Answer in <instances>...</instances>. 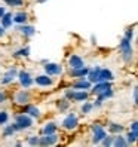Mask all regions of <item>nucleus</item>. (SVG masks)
I'll use <instances>...</instances> for the list:
<instances>
[{"label": "nucleus", "mask_w": 138, "mask_h": 147, "mask_svg": "<svg viewBox=\"0 0 138 147\" xmlns=\"http://www.w3.org/2000/svg\"><path fill=\"white\" fill-rule=\"evenodd\" d=\"M111 95H113V92H111L110 89H107V91H104V92H101V94H100V98H98V101H97V106H100L101 101L104 100V98H110Z\"/></svg>", "instance_id": "aec40b11"}, {"label": "nucleus", "mask_w": 138, "mask_h": 147, "mask_svg": "<svg viewBox=\"0 0 138 147\" xmlns=\"http://www.w3.org/2000/svg\"><path fill=\"white\" fill-rule=\"evenodd\" d=\"M107 89H111L110 82L108 80H102V82H97V85H95V88L92 89V92L94 94H101V92H104Z\"/></svg>", "instance_id": "7ed1b4c3"}, {"label": "nucleus", "mask_w": 138, "mask_h": 147, "mask_svg": "<svg viewBox=\"0 0 138 147\" xmlns=\"http://www.w3.org/2000/svg\"><path fill=\"white\" fill-rule=\"evenodd\" d=\"M134 100H135V102H138V91L137 89L134 91Z\"/></svg>", "instance_id": "e433bc0d"}, {"label": "nucleus", "mask_w": 138, "mask_h": 147, "mask_svg": "<svg viewBox=\"0 0 138 147\" xmlns=\"http://www.w3.org/2000/svg\"><path fill=\"white\" fill-rule=\"evenodd\" d=\"M122 126H120V125H116V123H111L110 125V131L111 132H122Z\"/></svg>", "instance_id": "a878e982"}, {"label": "nucleus", "mask_w": 138, "mask_h": 147, "mask_svg": "<svg viewBox=\"0 0 138 147\" xmlns=\"http://www.w3.org/2000/svg\"><path fill=\"white\" fill-rule=\"evenodd\" d=\"M132 131L138 132V123H137V122H134V123H132Z\"/></svg>", "instance_id": "c9c22d12"}, {"label": "nucleus", "mask_w": 138, "mask_h": 147, "mask_svg": "<svg viewBox=\"0 0 138 147\" xmlns=\"http://www.w3.org/2000/svg\"><path fill=\"white\" fill-rule=\"evenodd\" d=\"M3 34H5V30H3V27H0V37H2Z\"/></svg>", "instance_id": "ea45409f"}, {"label": "nucleus", "mask_w": 138, "mask_h": 147, "mask_svg": "<svg viewBox=\"0 0 138 147\" xmlns=\"http://www.w3.org/2000/svg\"><path fill=\"white\" fill-rule=\"evenodd\" d=\"M55 131H57V125L55 123H48L45 126V129H43L45 134H55Z\"/></svg>", "instance_id": "4be33fe9"}, {"label": "nucleus", "mask_w": 138, "mask_h": 147, "mask_svg": "<svg viewBox=\"0 0 138 147\" xmlns=\"http://www.w3.org/2000/svg\"><path fill=\"white\" fill-rule=\"evenodd\" d=\"M57 141H58V137L55 134H46V137H43L42 140L39 141V144H42V146H52Z\"/></svg>", "instance_id": "423d86ee"}, {"label": "nucleus", "mask_w": 138, "mask_h": 147, "mask_svg": "<svg viewBox=\"0 0 138 147\" xmlns=\"http://www.w3.org/2000/svg\"><path fill=\"white\" fill-rule=\"evenodd\" d=\"M36 83L42 85V86H48V85H52V79L48 76H37L36 77Z\"/></svg>", "instance_id": "2eb2a0df"}, {"label": "nucleus", "mask_w": 138, "mask_h": 147, "mask_svg": "<svg viewBox=\"0 0 138 147\" xmlns=\"http://www.w3.org/2000/svg\"><path fill=\"white\" fill-rule=\"evenodd\" d=\"M16 76V70L15 68H12V70H9L6 74H5V79H3V83H9L11 80H13V77Z\"/></svg>", "instance_id": "f3484780"}, {"label": "nucleus", "mask_w": 138, "mask_h": 147, "mask_svg": "<svg viewBox=\"0 0 138 147\" xmlns=\"http://www.w3.org/2000/svg\"><path fill=\"white\" fill-rule=\"evenodd\" d=\"M88 68L86 67H77V68H73L71 70V76L73 77H83V76H86L88 74Z\"/></svg>", "instance_id": "9d476101"}, {"label": "nucleus", "mask_w": 138, "mask_h": 147, "mask_svg": "<svg viewBox=\"0 0 138 147\" xmlns=\"http://www.w3.org/2000/svg\"><path fill=\"white\" fill-rule=\"evenodd\" d=\"M67 97L68 98H73V100H77V101H83L88 98V94L85 91H80V92H67Z\"/></svg>", "instance_id": "1a4fd4ad"}, {"label": "nucleus", "mask_w": 138, "mask_h": 147, "mask_svg": "<svg viewBox=\"0 0 138 147\" xmlns=\"http://www.w3.org/2000/svg\"><path fill=\"white\" fill-rule=\"evenodd\" d=\"M45 71L49 76H52V74H59L63 71V68H61V65H58V64H46L45 65Z\"/></svg>", "instance_id": "0eeeda50"}, {"label": "nucleus", "mask_w": 138, "mask_h": 147, "mask_svg": "<svg viewBox=\"0 0 138 147\" xmlns=\"http://www.w3.org/2000/svg\"><path fill=\"white\" fill-rule=\"evenodd\" d=\"M67 106H68V102H67V101H63V102H59V101H58V107L61 109V110L67 109Z\"/></svg>", "instance_id": "473e14b6"}, {"label": "nucleus", "mask_w": 138, "mask_h": 147, "mask_svg": "<svg viewBox=\"0 0 138 147\" xmlns=\"http://www.w3.org/2000/svg\"><path fill=\"white\" fill-rule=\"evenodd\" d=\"M28 143L34 146V144H39V140H37V138H34V137H31L30 140H28Z\"/></svg>", "instance_id": "72a5a7b5"}, {"label": "nucleus", "mask_w": 138, "mask_h": 147, "mask_svg": "<svg viewBox=\"0 0 138 147\" xmlns=\"http://www.w3.org/2000/svg\"><path fill=\"white\" fill-rule=\"evenodd\" d=\"M102 80H113V74H111L110 70H100V76H98V82H102Z\"/></svg>", "instance_id": "9b49d317"}, {"label": "nucleus", "mask_w": 138, "mask_h": 147, "mask_svg": "<svg viewBox=\"0 0 138 147\" xmlns=\"http://www.w3.org/2000/svg\"><path fill=\"white\" fill-rule=\"evenodd\" d=\"M120 48H122V51H123V58L126 59V61H129V59H131V57H132L131 40L125 37V39H123L122 42H120Z\"/></svg>", "instance_id": "f03ea898"}, {"label": "nucleus", "mask_w": 138, "mask_h": 147, "mask_svg": "<svg viewBox=\"0 0 138 147\" xmlns=\"http://www.w3.org/2000/svg\"><path fill=\"white\" fill-rule=\"evenodd\" d=\"M20 30H21L24 34H27V36H33L34 31H36L33 27H30V25H22V27H20Z\"/></svg>", "instance_id": "412c9836"}, {"label": "nucleus", "mask_w": 138, "mask_h": 147, "mask_svg": "<svg viewBox=\"0 0 138 147\" xmlns=\"http://www.w3.org/2000/svg\"><path fill=\"white\" fill-rule=\"evenodd\" d=\"M2 24H3V28H9L11 24H12V15H11V13H3V16H2Z\"/></svg>", "instance_id": "dca6fc26"}, {"label": "nucleus", "mask_w": 138, "mask_h": 147, "mask_svg": "<svg viewBox=\"0 0 138 147\" xmlns=\"http://www.w3.org/2000/svg\"><path fill=\"white\" fill-rule=\"evenodd\" d=\"M5 98H6V97H5V94H3V92H0V102H3Z\"/></svg>", "instance_id": "4c0bfd02"}, {"label": "nucleus", "mask_w": 138, "mask_h": 147, "mask_svg": "<svg viewBox=\"0 0 138 147\" xmlns=\"http://www.w3.org/2000/svg\"><path fill=\"white\" fill-rule=\"evenodd\" d=\"M15 129H25V128H30L31 126V119L25 115H20L16 116V123L13 125Z\"/></svg>", "instance_id": "f257e3e1"}, {"label": "nucleus", "mask_w": 138, "mask_h": 147, "mask_svg": "<svg viewBox=\"0 0 138 147\" xmlns=\"http://www.w3.org/2000/svg\"><path fill=\"white\" fill-rule=\"evenodd\" d=\"M111 144H114V146H117V147H119V146H120V147H125L128 143H126V141H125L120 135H117V137L114 138V141H111Z\"/></svg>", "instance_id": "5701e85b"}, {"label": "nucleus", "mask_w": 138, "mask_h": 147, "mask_svg": "<svg viewBox=\"0 0 138 147\" xmlns=\"http://www.w3.org/2000/svg\"><path fill=\"white\" fill-rule=\"evenodd\" d=\"M28 100H30V94L25 92V91H21L16 95V101H18L20 104H25V102H28Z\"/></svg>", "instance_id": "4468645a"}, {"label": "nucleus", "mask_w": 138, "mask_h": 147, "mask_svg": "<svg viewBox=\"0 0 138 147\" xmlns=\"http://www.w3.org/2000/svg\"><path fill=\"white\" fill-rule=\"evenodd\" d=\"M74 88H77V89H89V82H86V80H80V82L74 83Z\"/></svg>", "instance_id": "b1692460"}, {"label": "nucleus", "mask_w": 138, "mask_h": 147, "mask_svg": "<svg viewBox=\"0 0 138 147\" xmlns=\"http://www.w3.org/2000/svg\"><path fill=\"white\" fill-rule=\"evenodd\" d=\"M100 70H101L100 67H95L94 70H89V71H88V76H89V82H94V83H97V82H98Z\"/></svg>", "instance_id": "f8f14e48"}, {"label": "nucleus", "mask_w": 138, "mask_h": 147, "mask_svg": "<svg viewBox=\"0 0 138 147\" xmlns=\"http://www.w3.org/2000/svg\"><path fill=\"white\" fill-rule=\"evenodd\" d=\"M104 137H106V131H104V129H102L100 125L94 126V143H100Z\"/></svg>", "instance_id": "39448f33"}, {"label": "nucleus", "mask_w": 138, "mask_h": 147, "mask_svg": "<svg viewBox=\"0 0 138 147\" xmlns=\"http://www.w3.org/2000/svg\"><path fill=\"white\" fill-rule=\"evenodd\" d=\"M70 65H71V68L83 67V61H82V58H80V57H77V55H71V58H70Z\"/></svg>", "instance_id": "ddd939ff"}, {"label": "nucleus", "mask_w": 138, "mask_h": 147, "mask_svg": "<svg viewBox=\"0 0 138 147\" xmlns=\"http://www.w3.org/2000/svg\"><path fill=\"white\" fill-rule=\"evenodd\" d=\"M20 82H21V85L24 86V88H28V86L33 83L31 77H30V74L27 71H21L20 73Z\"/></svg>", "instance_id": "6e6552de"}, {"label": "nucleus", "mask_w": 138, "mask_h": 147, "mask_svg": "<svg viewBox=\"0 0 138 147\" xmlns=\"http://www.w3.org/2000/svg\"><path fill=\"white\" fill-rule=\"evenodd\" d=\"M6 122H7V113H5V111H0V125L6 123Z\"/></svg>", "instance_id": "c756f323"}, {"label": "nucleus", "mask_w": 138, "mask_h": 147, "mask_svg": "<svg viewBox=\"0 0 138 147\" xmlns=\"http://www.w3.org/2000/svg\"><path fill=\"white\" fill-rule=\"evenodd\" d=\"M126 39H129V40L132 39V31H131V30H128V31H126Z\"/></svg>", "instance_id": "f704fd0d"}, {"label": "nucleus", "mask_w": 138, "mask_h": 147, "mask_svg": "<svg viewBox=\"0 0 138 147\" xmlns=\"http://www.w3.org/2000/svg\"><path fill=\"white\" fill-rule=\"evenodd\" d=\"M63 125H64V128H67V129H74V128L77 126V117H76L73 113L68 115V116L64 119Z\"/></svg>", "instance_id": "20e7f679"}, {"label": "nucleus", "mask_w": 138, "mask_h": 147, "mask_svg": "<svg viewBox=\"0 0 138 147\" xmlns=\"http://www.w3.org/2000/svg\"><path fill=\"white\" fill-rule=\"evenodd\" d=\"M102 144H104V146H110L111 144V138L110 137H104V138H102Z\"/></svg>", "instance_id": "2f4dec72"}, {"label": "nucleus", "mask_w": 138, "mask_h": 147, "mask_svg": "<svg viewBox=\"0 0 138 147\" xmlns=\"http://www.w3.org/2000/svg\"><path fill=\"white\" fill-rule=\"evenodd\" d=\"M28 52H30V49H28V48H24V49L16 51V52H15L13 55H15V57H22V55H24V57H27V55H28Z\"/></svg>", "instance_id": "393cba45"}, {"label": "nucleus", "mask_w": 138, "mask_h": 147, "mask_svg": "<svg viewBox=\"0 0 138 147\" xmlns=\"http://www.w3.org/2000/svg\"><path fill=\"white\" fill-rule=\"evenodd\" d=\"M13 131H16L15 129V126H12V125H9L6 129H5V137H7V135H11V134H13Z\"/></svg>", "instance_id": "c85d7f7f"}, {"label": "nucleus", "mask_w": 138, "mask_h": 147, "mask_svg": "<svg viewBox=\"0 0 138 147\" xmlns=\"http://www.w3.org/2000/svg\"><path fill=\"white\" fill-rule=\"evenodd\" d=\"M24 111H25V113H28L30 116H33V117H39V109L33 107V106H27Z\"/></svg>", "instance_id": "6ab92c4d"}, {"label": "nucleus", "mask_w": 138, "mask_h": 147, "mask_svg": "<svg viewBox=\"0 0 138 147\" xmlns=\"http://www.w3.org/2000/svg\"><path fill=\"white\" fill-rule=\"evenodd\" d=\"M137 135H138V132L132 131L131 134L128 135V143H129V144H131V143H135V140H137Z\"/></svg>", "instance_id": "cd10ccee"}, {"label": "nucleus", "mask_w": 138, "mask_h": 147, "mask_svg": "<svg viewBox=\"0 0 138 147\" xmlns=\"http://www.w3.org/2000/svg\"><path fill=\"white\" fill-rule=\"evenodd\" d=\"M3 13H5V9H3V7H0V18L3 16Z\"/></svg>", "instance_id": "58836bf2"}, {"label": "nucleus", "mask_w": 138, "mask_h": 147, "mask_svg": "<svg viewBox=\"0 0 138 147\" xmlns=\"http://www.w3.org/2000/svg\"><path fill=\"white\" fill-rule=\"evenodd\" d=\"M13 21H15L16 24H22V22H25V21H27V13H24V12H18V13L15 15Z\"/></svg>", "instance_id": "a211bd4d"}, {"label": "nucleus", "mask_w": 138, "mask_h": 147, "mask_svg": "<svg viewBox=\"0 0 138 147\" xmlns=\"http://www.w3.org/2000/svg\"><path fill=\"white\" fill-rule=\"evenodd\" d=\"M91 109H92V104H89V102H86V104L82 107V111H83V113H88V111H91Z\"/></svg>", "instance_id": "7c9ffc66"}, {"label": "nucleus", "mask_w": 138, "mask_h": 147, "mask_svg": "<svg viewBox=\"0 0 138 147\" xmlns=\"http://www.w3.org/2000/svg\"><path fill=\"white\" fill-rule=\"evenodd\" d=\"M5 2L9 6H21L22 5V0H5Z\"/></svg>", "instance_id": "bb28decb"}]
</instances>
